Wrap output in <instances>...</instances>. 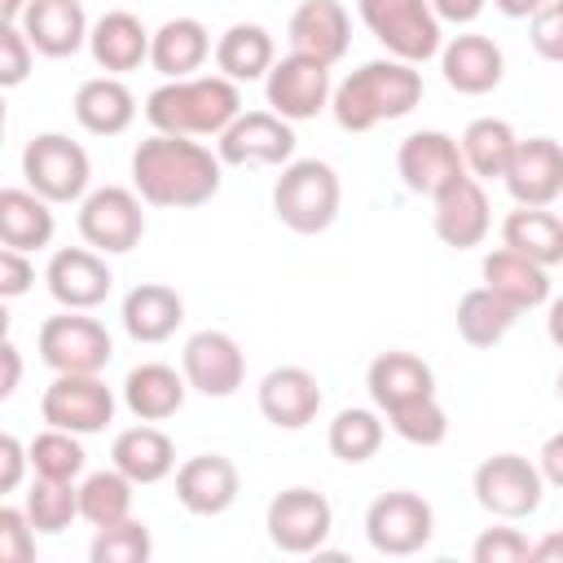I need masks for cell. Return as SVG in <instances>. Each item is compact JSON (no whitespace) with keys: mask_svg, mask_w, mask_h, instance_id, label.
Listing matches in <instances>:
<instances>
[{"mask_svg":"<svg viewBox=\"0 0 563 563\" xmlns=\"http://www.w3.org/2000/svg\"><path fill=\"white\" fill-rule=\"evenodd\" d=\"M224 163L194 136L154 132L132 150V189L145 198V207L189 211L220 194Z\"/></svg>","mask_w":563,"mask_h":563,"instance_id":"obj_1","label":"cell"},{"mask_svg":"<svg viewBox=\"0 0 563 563\" xmlns=\"http://www.w3.org/2000/svg\"><path fill=\"white\" fill-rule=\"evenodd\" d=\"M422 101V70L400 57H374L334 84L330 114L343 132H369L378 123L413 114Z\"/></svg>","mask_w":563,"mask_h":563,"instance_id":"obj_2","label":"cell"},{"mask_svg":"<svg viewBox=\"0 0 563 563\" xmlns=\"http://www.w3.org/2000/svg\"><path fill=\"white\" fill-rule=\"evenodd\" d=\"M238 114H242V88L224 75L163 79L145 97L150 128L172 136H220Z\"/></svg>","mask_w":563,"mask_h":563,"instance_id":"obj_3","label":"cell"},{"mask_svg":"<svg viewBox=\"0 0 563 563\" xmlns=\"http://www.w3.org/2000/svg\"><path fill=\"white\" fill-rule=\"evenodd\" d=\"M339 202L343 185L325 158H290L273 180V216L299 238L325 233L339 220Z\"/></svg>","mask_w":563,"mask_h":563,"instance_id":"obj_4","label":"cell"},{"mask_svg":"<svg viewBox=\"0 0 563 563\" xmlns=\"http://www.w3.org/2000/svg\"><path fill=\"white\" fill-rule=\"evenodd\" d=\"M361 22L369 35L387 48V57L400 62H431L444 48V22L435 18L431 0H356Z\"/></svg>","mask_w":563,"mask_h":563,"instance_id":"obj_5","label":"cell"},{"mask_svg":"<svg viewBox=\"0 0 563 563\" xmlns=\"http://www.w3.org/2000/svg\"><path fill=\"white\" fill-rule=\"evenodd\" d=\"M22 176H26V189L48 198L53 207L57 202H84L88 180H92V158L66 132H35L22 150Z\"/></svg>","mask_w":563,"mask_h":563,"instance_id":"obj_6","label":"cell"},{"mask_svg":"<svg viewBox=\"0 0 563 563\" xmlns=\"http://www.w3.org/2000/svg\"><path fill=\"white\" fill-rule=\"evenodd\" d=\"M35 347H40V361L53 374H101L114 356L110 330L97 317L75 312V308H62L57 317H44V325L35 334Z\"/></svg>","mask_w":563,"mask_h":563,"instance_id":"obj_7","label":"cell"},{"mask_svg":"<svg viewBox=\"0 0 563 563\" xmlns=\"http://www.w3.org/2000/svg\"><path fill=\"white\" fill-rule=\"evenodd\" d=\"M471 493L475 501L493 515V519H528L541 510V497H545V475L537 462H528L523 453H493L475 466L471 475Z\"/></svg>","mask_w":563,"mask_h":563,"instance_id":"obj_8","label":"cell"},{"mask_svg":"<svg viewBox=\"0 0 563 563\" xmlns=\"http://www.w3.org/2000/svg\"><path fill=\"white\" fill-rule=\"evenodd\" d=\"M431 537H435V510L422 493L391 488V493H378L365 510V541L387 559H409L427 550Z\"/></svg>","mask_w":563,"mask_h":563,"instance_id":"obj_9","label":"cell"},{"mask_svg":"<svg viewBox=\"0 0 563 563\" xmlns=\"http://www.w3.org/2000/svg\"><path fill=\"white\" fill-rule=\"evenodd\" d=\"M145 198L128 185L88 189L79 202V238L101 255H128L145 238Z\"/></svg>","mask_w":563,"mask_h":563,"instance_id":"obj_10","label":"cell"},{"mask_svg":"<svg viewBox=\"0 0 563 563\" xmlns=\"http://www.w3.org/2000/svg\"><path fill=\"white\" fill-rule=\"evenodd\" d=\"M264 528H268V541L282 554H321V545L334 528V506L325 501V493H317L308 484H295V488H282L268 501Z\"/></svg>","mask_w":563,"mask_h":563,"instance_id":"obj_11","label":"cell"},{"mask_svg":"<svg viewBox=\"0 0 563 563\" xmlns=\"http://www.w3.org/2000/svg\"><path fill=\"white\" fill-rule=\"evenodd\" d=\"M114 391L101 383V374H53V383L40 396V418L48 427L75 431V435H97L114 422Z\"/></svg>","mask_w":563,"mask_h":563,"instance_id":"obj_12","label":"cell"},{"mask_svg":"<svg viewBox=\"0 0 563 563\" xmlns=\"http://www.w3.org/2000/svg\"><path fill=\"white\" fill-rule=\"evenodd\" d=\"M216 154L224 167H286L295 158V123L273 110H242L216 136Z\"/></svg>","mask_w":563,"mask_h":563,"instance_id":"obj_13","label":"cell"},{"mask_svg":"<svg viewBox=\"0 0 563 563\" xmlns=\"http://www.w3.org/2000/svg\"><path fill=\"white\" fill-rule=\"evenodd\" d=\"M330 97H334V79H330V66L317 62V57L286 53L264 75V101H268V110L282 114V119H290V123L317 119L321 110H330Z\"/></svg>","mask_w":563,"mask_h":563,"instance_id":"obj_14","label":"cell"},{"mask_svg":"<svg viewBox=\"0 0 563 563\" xmlns=\"http://www.w3.org/2000/svg\"><path fill=\"white\" fill-rule=\"evenodd\" d=\"M396 172H400V185L409 194H418V198H440L449 185L471 176L457 136H449L440 128L409 132L400 141V150H396Z\"/></svg>","mask_w":563,"mask_h":563,"instance_id":"obj_15","label":"cell"},{"mask_svg":"<svg viewBox=\"0 0 563 563\" xmlns=\"http://www.w3.org/2000/svg\"><path fill=\"white\" fill-rule=\"evenodd\" d=\"M180 369L189 378V391L211 400H224L246 383V356L224 330H194L180 347Z\"/></svg>","mask_w":563,"mask_h":563,"instance_id":"obj_16","label":"cell"},{"mask_svg":"<svg viewBox=\"0 0 563 563\" xmlns=\"http://www.w3.org/2000/svg\"><path fill=\"white\" fill-rule=\"evenodd\" d=\"M44 286H48L57 308L92 312V308L106 303V295L114 286V273H110L101 251H92V246H62V251H53V260L44 268Z\"/></svg>","mask_w":563,"mask_h":563,"instance_id":"obj_17","label":"cell"},{"mask_svg":"<svg viewBox=\"0 0 563 563\" xmlns=\"http://www.w3.org/2000/svg\"><path fill=\"white\" fill-rule=\"evenodd\" d=\"M501 185L515 198V207H550V202H559L563 198V141H554V136L519 141Z\"/></svg>","mask_w":563,"mask_h":563,"instance_id":"obj_18","label":"cell"},{"mask_svg":"<svg viewBox=\"0 0 563 563\" xmlns=\"http://www.w3.org/2000/svg\"><path fill=\"white\" fill-rule=\"evenodd\" d=\"M321 383L303 365H277L255 387V405L277 431H303L321 413Z\"/></svg>","mask_w":563,"mask_h":563,"instance_id":"obj_19","label":"cell"},{"mask_svg":"<svg viewBox=\"0 0 563 563\" xmlns=\"http://www.w3.org/2000/svg\"><path fill=\"white\" fill-rule=\"evenodd\" d=\"M238 493H242V475L224 453H198L176 466V501L198 519L224 515L238 501Z\"/></svg>","mask_w":563,"mask_h":563,"instance_id":"obj_20","label":"cell"},{"mask_svg":"<svg viewBox=\"0 0 563 563\" xmlns=\"http://www.w3.org/2000/svg\"><path fill=\"white\" fill-rule=\"evenodd\" d=\"M440 75L453 92L462 97H484L501 84L506 75V57H501V44L493 35H479V31H462L453 40H444L440 48Z\"/></svg>","mask_w":563,"mask_h":563,"instance_id":"obj_21","label":"cell"},{"mask_svg":"<svg viewBox=\"0 0 563 563\" xmlns=\"http://www.w3.org/2000/svg\"><path fill=\"white\" fill-rule=\"evenodd\" d=\"M435 211H431V229L444 246L453 251H471L488 238V224H493V207H488V194H484V180L475 176H462L457 185H449L440 198H431Z\"/></svg>","mask_w":563,"mask_h":563,"instance_id":"obj_22","label":"cell"},{"mask_svg":"<svg viewBox=\"0 0 563 563\" xmlns=\"http://www.w3.org/2000/svg\"><path fill=\"white\" fill-rule=\"evenodd\" d=\"M286 40H290V53H303V57L334 66L347 57L352 18L339 0H299V9L286 22Z\"/></svg>","mask_w":563,"mask_h":563,"instance_id":"obj_23","label":"cell"},{"mask_svg":"<svg viewBox=\"0 0 563 563\" xmlns=\"http://www.w3.org/2000/svg\"><path fill=\"white\" fill-rule=\"evenodd\" d=\"M18 26L40 57H75L92 31L79 0H31Z\"/></svg>","mask_w":563,"mask_h":563,"instance_id":"obj_24","label":"cell"},{"mask_svg":"<svg viewBox=\"0 0 563 563\" xmlns=\"http://www.w3.org/2000/svg\"><path fill=\"white\" fill-rule=\"evenodd\" d=\"M123 409L136 418V422H163L172 413H180L185 405V391H189V378L185 369L176 365H163V361H141L128 369L123 378Z\"/></svg>","mask_w":563,"mask_h":563,"instance_id":"obj_25","label":"cell"},{"mask_svg":"<svg viewBox=\"0 0 563 563\" xmlns=\"http://www.w3.org/2000/svg\"><path fill=\"white\" fill-rule=\"evenodd\" d=\"M150 40H154V31H145V22L136 13L110 9L92 22L88 53L106 75H128V70H141V62H150Z\"/></svg>","mask_w":563,"mask_h":563,"instance_id":"obj_26","label":"cell"},{"mask_svg":"<svg viewBox=\"0 0 563 563\" xmlns=\"http://www.w3.org/2000/svg\"><path fill=\"white\" fill-rule=\"evenodd\" d=\"M365 387H369V400L378 413L405 405V400H418V396H435V369L413 356V352H378L365 369Z\"/></svg>","mask_w":563,"mask_h":563,"instance_id":"obj_27","label":"cell"},{"mask_svg":"<svg viewBox=\"0 0 563 563\" xmlns=\"http://www.w3.org/2000/svg\"><path fill=\"white\" fill-rule=\"evenodd\" d=\"M70 110H75V123L84 132H92V136H119L136 119V97L123 84V75H92V79H84L75 88Z\"/></svg>","mask_w":563,"mask_h":563,"instance_id":"obj_28","label":"cell"},{"mask_svg":"<svg viewBox=\"0 0 563 563\" xmlns=\"http://www.w3.org/2000/svg\"><path fill=\"white\" fill-rule=\"evenodd\" d=\"M479 273H484V286L493 295H501L515 312H532V308L550 303V273H545V264H537V260H528V255H519L510 246L488 251Z\"/></svg>","mask_w":563,"mask_h":563,"instance_id":"obj_29","label":"cell"},{"mask_svg":"<svg viewBox=\"0 0 563 563\" xmlns=\"http://www.w3.org/2000/svg\"><path fill=\"white\" fill-rule=\"evenodd\" d=\"M119 321L132 343H167L185 321V299L163 282H141L123 295Z\"/></svg>","mask_w":563,"mask_h":563,"instance_id":"obj_30","label":"cell"},{"mask_svg":"<svg viewBox=\"0 0 563 563\" xmlns=\"http://www.w3.org/2000/svg\"><path fill=\"white\" fill-rule=\"evenodd\" d=\"M110 466H119L132 484H158V479L176 475V444L154 422H136V427L114 435Z\"/></svg>","mask_w":563,"mask_h":563,"instance_id":"obj_31","label":"cell"},{"mask_svg":"<svg viewBox=\"0 0 563 563\" xmlns=\"http://www.w3.org/2000/svg\"><path fill=\"white\" fill-rule=\"evenodd\" d=\"M211 53V31L198 18H167L150 40V66L163 79H189Z\"/></svg>","mask_w":563,"mask_h":563,"instance_id":"obj_32","label":"cell"},{"mask_svg":"<svg viewBox=\"0 0 563 563\" xmlns=\"http://www.w3.org/2000/svg\"><path fill=\"white\" fill-rule=\"evenodd\" d=\"M57 233V220H53V202L40 198L35 189H0V242L13 246V251H44Z\"/></svg>","mask_w":563,"mask_h":563,"instance_id":"obj_33","label":"cell"},{"mask_svg":"<svg viewBox=\"0 0 563 563\" xmlns=\"http://www.w3.org/2000/svg\"><path fill=\"white\" fill-rule=\"evenodd\" d=\"M277 62V44L268 35V26L260 22H233L220 40H216V70L233 84H255L273 70Z\"/></svg>","mask_w":563,"mask_h":563,"instance_id":"obj_34","label":"cell"},{"mask_svg":"<svg viewBox=\"0 0 563 563\" xmlns=\"http://www.w3.org/2000/svg\"><path fill=\"white\" fill-rule=\"evenodd\" d=\"M501 246L554 268L563 264V216L550 207H515L501 220Z\"/></svg>","mask_w":563,"mask_h":563,"instance_id":"obj_35","label":"cell"},{"mask_svg":"<svg viewBox=\"0 0 563 563\" xmlns=\"http://www.w3.org/2000/svg\"><path fill=\"white\" fill-rule=\"evenodd\" d=\"M457 145H462L466 172L475 180H501L506 167H510V158H515V150H519V136H515V128L506 119L484 114V119H471L466 123V132L457 136Z\"/></svg>","mask_w":563,"mask_h":563,"instance_id":"obj_36","label":"cell"},{"mask_svg":"<svg viewBox=\"0 0 563 563\" xmlns=\"http://www.w3.org/2000/svg\"><path fill=\"white\" fill-rule=\"evenodd\" d=\"M519 317H523V312H515V308H510L501 295H493L488 286L466 290V295L457 299V312H453L457 334H462V343H471V347H497V343L515 330Z\"/></svg>","mask_w":563,"mask_h":563,"instance_id":"obj_37","label":"cell"},{"mask_svg":"<svg viewBox=\"0 0 563 563\" xmlns=\"http://www.w3.org/2000/svg\"><path fill=\"white\" fill-rule=\"evenodd\" d=\"M383 435H387V422L378 409H361V405H347L334 413L330 431H325V444L339 462L356 466V462H369L378 449H383Z\"/></svg>","mask_w":563,"mask_h":563,"instance_id":"obj_38","label":"cell"},{"mask_svg":"<svg viewBox=\"0 0 563 563\" xmlns=\"http://www.w3.org/2000/svg\"><path fill=\"white\" fill-rule=\"evenodd\" d=\"M132 479L119 466L92 471L79 479V519H88L92 528H110L119 519L132 515Z\"/></svg>","mask_w":563,"mask_h":563,"instance_id":"obj_39","label":"cell"},{"mask_svg":"<svg viewBox=\"0 0 563 563\" xmlns=\"http://www.w3.org/2000/svg\"><path fill=\"white\" fill-rule=\"evenodd\" d=\"M22 510H26V519L35 523V532L57 537V532H66V528L79 519V484H75V479H40V475H35V484H31L26 501H22Z\"/></svg>","mask_w":563,"mask_h":563,"instance_id":"obj_40","label":"cell"},{"mask_svg":"<svg viewBox=\"0 0 563 563\" xmlns=\"http://www.w3.org/2000/svg\"><path fill=\"white\" fill-rule=\"evenodd\" d=\"M26 449H31V471L40 479H79L88 466L84 435L62 431V427H44Z\"/></svg>","mask_w":563,"mask_h":563,"instance_id":"obj_41","label":"cell"},{"mask_svg":"<svg viewBox=\"0 0 563 563\" xmlns=\"http://www.w3.org/2000/svg\"><path fill=\"white\" fill-rule=\"evenodd\" d=\"M387 427L405 440V444H418V449H435L449 440V413L435 396H418V400H405L396 409L383 413Z\"/></svg>","mask_w":563,"mask_h":563,"instance_id":"obj_42","label":"cell"},{"mask_svg":"<svg viewBox=\"0 0 563 563\" xmlns=\"http://www.w3.org/2000/svg\"><path fill=\"white\" fill-rule=\"evenodd\" d=\"M154 554V537L145 528V519H119L110 528H97L92 545H88V559L92 563H150Z\"/></svg>","mask_w":563,"mask_h":563,"instance_id":"obj_43","label":"cell"},{"mask_svg":"<svg viewBox=\"0 0 563 563\" xmlns=\"http://www.w3.org/2000/svg\"><path fill=\"white\" fill-rule=\"evenodd\" d=\"M471 559L475 563H528L532 559V541L510 528V519H501L497 528H484L471 545Z\"/></svg>","mask_w":563,"mask_h":563,"instance_id":"obj_44","label":"cell"},{"mask_svg":"<svg viewBox=\"0 0 563 563\" xmlns=\"http://www.w3.org/2000/svg\"><path fill=\"white\" fill-rule=\"evenodd\" d=\"M31 66H35V48H31L26 31L18 22H0V88L26 84Z\"/></svg>","mask_w":563,"mask_h":563,"instance_id":"obj_45","label":"cell"},{"mask_svg":"<svg viewBox=\"0 0 563 563\" xmlns=\"http://www.w3.org/2000/svg\"><path fill=\"white\" fill-rule=\"evenodd\" d=\"M0 563H35V523L22 506H0Z\"/></svg>","mask_w":563,"mask_h":563,"instance_id":"obj_46","label":"cell"},{"mask_svg":"<svg viewBox=\"0 0 563 563\" xmlns=\"http://www.w3.org/2000/svg\"><path fill=\"white\" fill-rule=\"evenodd\" d=\"M528 40H532V48H537L545 62H559V66H563V0H545V4L532 13Z\"/></svg>","mask_w":563,"mask_h":563,"instance_id":"obj_47","label":"cell"},{"mask_svg":"<svg viewBox=\"0 0 563 563\" xmlns=\"http://www.w3.org/2000/svg\"><path fill=\"white\" fill-rule=\"evenodd\" d=\"M35 286V264L26 251L0 246V299H18Z\"/></svg>","mask_w":563,"mask_h":563,"instance_id":"obj_48","label":"cell"},{"mask_svg":"<svg viewBox=\"0 0 563 563\" xmlns=\"http://www.w3.org/2000/svg\"><path fill=\"white\" fill-rule=\"evenodd\" d=\"M26 466H31V449L13 431H4L0 435V493H18Z\"/></svg>","mask_w":563,"mask_h":563,"instance_id":"obj_49","label":"cell"},{"mask_svg":"<svg viewBox=\"0 0 563 563\" xmlns=\"http://www.w3.org/2000/svg\"><path fill=\"white\" fill-rule=\"evenodd\" d=\"M484 4H488V0H431L435 18L449 22V26H471V22L484 13Z\"/></svg>","mask_w":563,"mask_h":563,"instance_id":"obj_50","label":"cell"},{"mask_svg":"<svg viewBox=\"0 0 563 563\" xmlns=\"http://www.w3.org/2000/svg\"><path fill=\"white\" fill-rule=\"evenodd\" d=\"M537 466H541V475H545L550 488H563V431H554V435L541 444Z\"/></svg>","mask_w":563,"mask_h":563,"instance_id":"obj_51","label":"cell"},{"mask_svg":"<svg viewBox=\"0 0 563 563\" xmlns=\"http://www.w3.org/2000/svg\"><path fill=\"white\" fill-rule=\"evenodd\" d=\"M0 361H4L0 400H9V396L18 391V383H22V352H18V343H13V339H4V343H0Z\"/></svg>","mask_w":563,"mask_h":563,"instance_id":"obj_52","label":"cell"},{"mask_svg":"<svg viewBox=\"0 0 563 563\" xmlns=\"http://www.w3.org/2000/svg\"><path fill=\"white\" fill-rule=\"evenodd\" d=\"M532 563H563V532H545L532 541Z\"/></svg>","mask_w":563,"mask_h":563,"instance_id":"obj_53","label":"cell"},{"mask_svg":"<svg viewBox=\"0 0 563 563\" xmlns=\"http://www.w3.org/2000/svg\"><path fill=\"white\" fill-rule=\"evenodd\" d=\"M545 334H550V343L563 352V295L545 303Z\"/></svg>","mask_w":563,"mask_h":563,"instance_id":"obj_54","label":"cell"},{"mask_svg":"<svg viewBox=\"0 0 563 563\" xmlns=\"http://www.w3.org/2000/svg\"><path fill=\"white\" fill-rule=\"evenodd\" d=\"M541 4H545V0H493V9L506 13V18H532Z\"/></svg>","mask_w":563,"mask_h":563,"instance_id":"obj_55","label":"cell"},{"mask_svg":"<svg viewBox=\"0 0 563 563\" xmlns=\"http://www.w3.org/2000/svg\"><path fill=\"white\" fill-rule=\"evenodd\" d=\"M26 4H31V0H0V18H4V22H22Z\"/></svg>","mask_w":563,"mask_h":563,"instance_id":"obj_56","label":"cell"},{"mask_svg":"<svg viewBox=\"0 0 563 563\" xmlns=\"http://www.w3.org/2000/svg\"><path fill=\"white\" fill-rule=\"evenodd\" d=\"M559 400H563V369H559Z\"/></svg>","mask_w":563,"mask_h":563,"instance_id":"obj_57","label":"cell"}]
</instances>
